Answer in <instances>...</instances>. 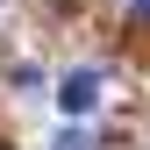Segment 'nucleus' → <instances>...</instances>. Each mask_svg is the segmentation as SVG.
I'll return each instance as SVG.
<instances>
[{"mask_svg":"<svg viewBox=\"0 0 150 150\" xmlns=\"http://www.w3.org/2000/svg\"><path fill=\"white\" fill-rule=\"evenodd\" d=\"M93 100H100V79H93V71H71V79L57 86V107H64V115H86Z\"/></svg>","mask_w":150,"mask_h":150,"instance_id":"1","label":"nucleus"},{"mask_svg":"<svg viewBox=\"0 0 150 150\" xmlns=\"http://www.w3.org/2000/svg\"><path fill=\"white\" fill-rule=\"evenodd\" d=\"M57 150H93V136H86V129H64V143Z\"/></svg>","mask_w":150,"mask_h":150,"instance_id":"2","label":"nucleus"},{"mask_svg":"<svg viewBox=\"0 0 150 150\" xmlns=\"http://www.w3.org/2000/svg\"><path fill=\"white\" fill-rule=\"evenodd\" d=\"M129 14H150V0H129Z\"/></svg>","mask_w":150,"mask_h":150,"instance_id":"3","label":"nucleus"}]
</instances>
